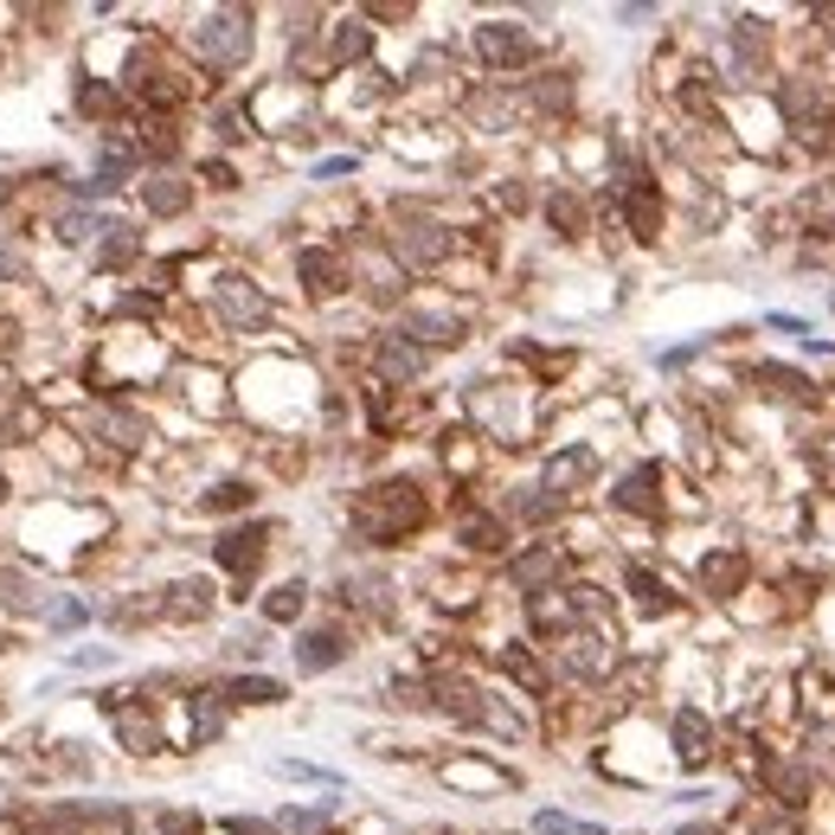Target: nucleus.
Returning a JSON list of instances; mask_svg holds the SVG:
<instances>
[{"label":"nucleus","mask_w":835,"mask_h":835,"mask_svg":"<svg viewBox=\"0 0 835 835\" xmlns=\"http://www.w3.org/2000/svg\"><path fill=\"white\" fill-rule=\"evenodd\" d=\"M463 546H476V553H495V546H501V528H495L489 514H469V521H463Z\"/></svg>","instance_id":"obj_35"},{"label":"nucleus","mask_w":835,"mask_h":835,"mask_svg":"<svg viewBox=\"0 0 835 835\" xmlns=\"http://www.w3.org/2000/svg\"><path fill=\"white\" fill-rule=\"evenodd\" d=\"M771 771V784H778V803L784 810H803V798H810V778H803L798 764H764Z\"/></svg>","instance_id":"obj_22"},{"label":"nucleus","mask_w":835,"mask_h":835,"mask_svg":"<svg viewBox=\"0 0 835 835\" xmlns=\"http://www.w3.org/2000/svg\"><path fill=\"white\" fill-rule=\"evenodd\" d=\"M77 104H84L90 116H104V110H116V90H110V84H84V90H77Z\"/></svg>","instance_id":"obj_37"},{"label":"nucleus","mask_w":835,"mask_h":835,"mask_svg":"<svg viewBox=\"0 0 835 835\" xmlns=\"http://www.w3.org/2000/svg\"><path fill=\"white\" fill-rule=\"evenodd\" d=\"M264 540H270V528H264V521H251V528H231L213 553H219V566H226V572L251 578V572L264 566Z\"/></svg>","instance_id":"obj_7"},{"label":"nucleus","mask_w":835,"mask_h":835,"mask_svg":"<svg viewBox=\"0 0 835 835\" xmlns=\"http://www.w3.org/2000/svg\"><path fill=\"white\" fill-rule=\"evenodd\" d=\"M592 476H598V456L585 451V444H572V451L546 456V469H540V489L553 495V501H566V495H578Z\"/></svg>","instance_id":"obj_5"},{"label":"nucleus","mask_w":835,"mask_h":835,"mask_svg":"<svg viewBox=\"0 0 835 835\" xmlns=\"http://www.w3.org/2000/svg\"><path fill=\"white\" fill-rule=\"evenodd\" d=\"M213 308H219V322L238 328V335H251V328H264V322H270V303H264V290H258L251 276H219Z\"/></svg>","instance_id":"obj_3"},{"label":"nucleus","mask_w":835,"mask_h":835,"mask_svg":"<svg viewBox=\"0 0 835 835\" xmlns=\"http://www.w3.org/2000/svg\"><path fill=\"white\" fill-rule=\"evenodd\" d=\"M392 245H399V258L412 270H431L451 258V231L431 226V219H399V231H392Z\"/></svg>","instance_id":"obj_4"},{"label":"nucleus","mask_w":835,"mask_h":835,"mask_svg":"<svg viewBox=\"0 0 835 835\" xmlns=\"http://www.w3.org/2000/svg\"><path fill=\"white\" fill-rule=\"evenodd\" d=\"M373 367H380V380L405 386V380H418V373H424V347H412L405 335H386L380 354H373Z\"/></svg>","instance_id":"obj_10"},{"label":"nucleus","mask_w":835,"mask_h":835,"mask_svg":"<svg viewBox=\"0 0 835 835\" xmlns=\"http://www.w3.org/2000/svg\"><path fill=\"white\" fill-rule=\"evenodd\" d=\"M270 835H335V823H328V810H303V803H290V810L270 823Z\"/></svg>","instance_id":"obj_20"},{"label":"nucleus","mask_w":835,"mask_h":835,"mask_svg":"<svg viewBox=\"0 0 835 835\" xmlns=\"http://www.w3.org/2000/svg\"><path fill=\"white\" fill-rule=\"evenodd\" d=\"M508 578L540 598V592H553V578H560V553H553V546H533V553H521V560L508 566Z\"/></svg>","instance_id":"obj_13"},{"label":"nucleus","mask_w":835,"mask_h":835,"mask_svg":"<svg viewBox=\"0 0 835 835\" xmlns=\"http://www.w3.org/2000/svg\"><path fill=\"white\" fill-rule=\"evenodd\" d=\"M367 45H373V33H367L360 20H347L341 33H335V65H354V58H367Z\"/></svg>","instance_id":"obj_29"},{"label":"nucleus","mask_w":835,"mask_h":835,"mask_svg":"<svg viewBox=\"0 0 835 835\" xmlns=\"http://www.w3.org/2000/svg\"><path fill=\"white\" fill-rule=\"evenodd\" d=\"M315 174H322V181H335V174H354V154H341V161H322Z\"/></svg>","instance_id":"obj_41"},{"label":"nucleus","mask_w":835,"mask_h":835,"mask_svg":"<svg viewBox=\"0 0 835 835\" xmlns=\"http://www.w3.org/2000/svg\"><path fill=\"white\" fill-rule=\"evenodd\" d=\"M226 701H258V707H270V701H283V687L270 682V675H238L226 687Z\"/></svg>","instance_id":"obj_25"},{"label":"nucleus","mask_w":835,"mask_h":835,"mask_svg":"<svg viewBox=\"0 0 835 835\" xmlns=\"http://www.w3.org/2000/svg\"><path fill=\"white\" fill-rule=\"evenodd\" d=\"M226 829H231V835H270V823H251V816H231Z\"/></svg>","instance_id":"obj_40"},{"label":"nucleus","mask_w":835,"mask_h":835,"mask_svg":"<svg viewBox=\"0 0 835 835\" xmlns=\"http://www.w3.org/2000/svg\"><path fill=\"white\" fill-rule=\"evenodd\" d=\"M533 829H540V835H605L598 823H578V816H560V810H540V816H533Z\"/></svg>","instance_id":"obj_33"},{"label":"nucleus","mask_w":835,"mask_h":835,"mask_svg":"<svg viewBox=\"0 0 835 835\" xmlns=\"http://www.w3.org/2000/svg\"><path fill=\"white\" fill-rule=\"evenodd\" d=\"M399 335H412V341H463V315H451V308H405V322H399Z\"/></svg>","instance_id":"obj_9"},{"label":"nucleus","mask_w":835,"mask_h":835,"mask_svg":"<svg viewBox=\"0 0 835 835\" xmlns=\"http://www.w3.org/2000/svg\"><path fill=\"white\" fill-rule=\"evenodd\" d=\"M560 655H566L572 675H605V669H610V643H605V637H592V630H572Z\"/></svg>","instance_id":"obj_16"},{"label":"nucleus","mask_w":835,"mask_h":835,"mask_svg":"<svg viewBox=\"0 0 835 835\" xmlns=\"http://www.w3.org/2000/svg\"><path fill=\"white\" fill-rule=\"evenodd\" d=\"M0 598H7V605H13V610H39V605H45V598H39V585H33V578H13V572L0 578Z\"/></svg>","instance_id":"obj_36"},{"label":"nucleus","mask_w":835,"mask_h":835,"mask_svg":"<svg viewBox=\"0 0 835 835\" xmlns=\"http://www.w3.org/2000/svg\"><path fill=\"white\" fill-rule=\"evenodd\" d=\"M142 199H149V213H187V199H193V187L181 181V174H149V187H142Z\"/></svg>","instance_id":"obj_18"},{"label":"nucleus","mask_w":835,"mask_h":835,"mask_svg":"<svg viewBox=\"0 0 835 835\" xmlns=\"http://www.w3.org/2000/svg\"><path fill=\"white\" fill-rule=\"evenodd\" d=\"M354 528L367 540H405L412 528H424V495L418 482H380L354 501Z\"/></svg>","instance_id":"obj_1"},{"label":"nucleus","mask_w":835,"mask_h":835,"mask_svg":"<svg viewBox=\"0 0 835 835\" xmlns=\"http://www.w3.org/2000/svg\"><path fill=\"white\" fill-rule=\"evenodd\" d=\"M52 623H58V630H72V623H84V605H77V598H65V605H52Z\"/></svg>","instance_id":"obj_39"},{"label":"nucleus","mask_w":835,"mask_h":835,"mask_svg":"<svg viewBox=\"0 0 835 835\" xmlns=\"http://www.w3.org/2000/svg\"><path fill=\"white\" fill-rule=\"evenodd\" d=\"M617 508H630V514H662V463H637V469L617 482Z\"/></svg>","instance_id":"obj_8"},{"label":"nucleus","mask_w":835,"mask_h":835,"mask_svg":"<svg viewBox=\"0 0 835 835\" xmlns=\"http://www.w3.org/2000/svg\"><path fill=\"white\" fill-rule=\"evenodd\" d=\"M546 213H553V226L566 231V238L585 231V206H578V193H553V199H546Z\"/></svg>","instance_id":"obj_28"},{"label":"nucleus","mask_w":835,"mask_h":835,"mask_svg":"<svg viewBox=\"0 0 835 835\" xmlns=\"http://www.w3.org/2000/svg\"><path fill=\"white\" fill-rule=\"evenodd\" d=\"M303 598H308L303 585H283V592H270L264 598V617L270 623H290V617H303Z\"/></svg>","instance_id":"obj_30"},{"label":"nucleus","mask_w":835,"mask_h":835,"mask_svg":"<svg viewBox=\"0 0 835 835\" xmlns=\"http://www.w3.org/2000/svg\"><path fill=\"white\" fill-rule=\"evenodd\" d=\"M0 495H7V482H0Z\"/></svg>","instance_id":"obj_46"},{"label":"nucleus","mask_w":835,"mask_h":835,"mask_svg":"<svg viewBox=\"0 0 835 835\" xmlns=\"http://www.w3.org/2000/svg\"><path fill=\"white\" fill-rule=\"evenodd\" d=\"M701 585H707L714 598H733V592L746 585V553H733V546L707 553V560H701Z\"/></svg>","instance_id":"obj_14"},{"label":"nucleus","mask_w":835,"mask_h":835,"mask_svg":"<svg viewBox=\"0 0 835 835\" xmlns=\"http://www.w3.org/2000/svg\"><path fill=\"white\" fill-rule=\"evenodd\" d=\"M682 835H720V829H707V823H694V829H682Z\"/></svg>","instance_id":"obj_43"},{"label":"nucleus","mask_w":835,"mask_h":835,"mask_svg":"<svg viewBox=\"0 0 835 835\" xmlns=\"http://www.w3.org/2000/svg\"><path fill=\"white\" fill-rule=\"evenodd\" d=\"M630 231H637V238H662V199H655V187H630Z\"/></svg>","instance_id":"obj_19"},{"label":"nucleus","mask_w":835,"mask_h":835,"mask_svg":"<svg viewBox=\"0 0 835 835\" xmlns=\"http://www.w3.org/2000/svg\"><path fill=\"white\" fill-rule=\"evenodd\" d=\"M206 605H213V598H206V585H199V578L174 585V598H167V610H174V617H206Z\"/></svg>","instance_id":"obj_32"},{"label":"nucleus","mask_w":835,"mask_h":835,"mask_svg":"<svg viewBox=\"0 0 835 835\" xmlns=\"http://www.w3.org/2000/svg\"><path fill=\"white\" fill-rule=\"evenodd\" d=\"M116 733H122V746H135V752H161V726H154L142 707H129V714L116 720Z\"/></svg>","instance_id":"obj_21"},{"label":"nucleus","mask_w":835,"mask_h":835,"mask_svg":"<svg viewBox=\"0 0 835 835\" xmlns=\"http://www.w3.org/2000/svg\"><path fill=\"white\" fill-rule=\"evenodd\" d=\"M341 655H347L341 630H308L303 643H296V669H303V675H322V669H335Z\"/></svg>","instance_id":"obj_15"},{"label":"nucleus","mask_w":835,"mask_h":835,"mask_svg":"<svg viewBox=\"0 0 835 835\" xmlns=\"http://www.w3.org/2000/svg\"><path fill=\"white\" fill-rule=\"evenodd\" d=\"M501 669L528 687V694H540V687H546V675H540V662H533L528 649H501Z\"/></svg>","instance_id":"obj_27"},{"label":"nucleus","mask_w":835,"mask_h":835,"mask_svg":"<svg viewBox=\"0 0 835 835\" xmlns=\"http://www.w3.org/2000/svg\"><path fill=\"white\" fill-rule=\"evenodd\" d=\"M193 739H199V746L219 739V694H199V701H193Z\"/></svg>","instance_id":"obj_34"},{"label":"nucleus","mask_w":835,"mask_h":835,"mask_svg":"<svg viewBox=\"0 0 835 835\" xmlns=\"http://www.w3.org/2000/svg\"><path fill=\"white\" fill-rule=\"evenodd\" d=\"M245 501H251V489H245V482H226V489L206 495V508H245Z\"/></svg>","instance_id":"obj_38"},{"label":"nucleus","mask_w":835,"mask_h":835,"mask_svg":"<svg viewBox=\"0 0 835 835\" xmlns=\"http://www.w3.org/2000/svg\"><path fill=\"white\" fill-rule=\"evenodd\" d=\"M816 746H823V764H829V771H835V726H829V733H823V739H816Z\"/></svg>","instance_id":"obj_42"},{"label":"nucleus","mask_w":835,"mask_h":835,"mask_svg":"<svg viewBox=\"0 0 835 835\" xmlns=\"http://www.w3.org/2000/svg\"><path fill=\"white\" fill-rule=\"evenodd\" d=\"M104 226H110V219H97V213H65V219H58V238H65V245H90Z\"/></svg>","instance_id":"obj_31"},{"label":"nucleus","mask_w":835,"mask_h":835,"mask_svg":"<svg viewBox=\"0 0 835 835\" xmlns=\"http://www.w3.org/2000/svg\"><path fill=\"white\" fill-rule=\"evenodd\" d=\"M675 752H682V764H707L714 759V726H707V714H694V707L675 714Z\"/></svg>","instance_id":"obj_12"},{"label":"nucleus","mask_w":835,"mask_h":835,"mask_svg":"<svg viewBox=\"0 0 835 835\" xmlns=\"http://www.w3.org/2000/svg\"><path fill=\"white\" fill-rule=\"evenodd\" d=\"M630 592H637V605L643 610H669L675 598H669V585L655 578V572H643V566H630Z\"/></svg>","instance_id":"obj_24"},{"label":"nucleus","mask_w":835,"mask_h":835,"mask_svg":"<svg viewBox=\"0 0 835 835\" xmlns=\"http://www.w3.org/2000/svg\"><path fill=\"white\" fill-rule=\"evenodd\" d=\"M193 52L206 65H245L251 58V13H213L193 26Z\"/></svg>","instance_id":"obj_2"},{"label":"nucleus","mask_w":835,"mask_h":835,"mask_svg":"<svg viewBox=\"0 0 835 835\" xmlns=\"http://www.w3.org/2000/svg\"><path fill=\"white\" fill-rule=\"evenodd\" d=\"M431 694H437V707H444V714H456L463 726L489 720V701L476 694V682H463V675H444V682L431 687Z\"/></svg>","instance_id":"obj_11"},{"label":"nucleus","mask_w":835,"mask_h":835,"mask_svg":"<svg viewBox=\"0 0 835 835\" xmlns=\"http://www.w3.org/2000/svg\"><path fill=\"white\" fill-rule=\"evenodd\" d=\"M97 431H110V444H142L149 437V424L129 412H97Z\"/></svg>","instance_id":"obj_26"},{"label":"nucleus","mask_w":835,"mask_h":835,"mask_svg":"<svg viewBox=\"0 0 835 835\" xmlns=\"http://www.w3.org/2000/svg\"><path fill=\"white\" fill-rule=\"evenodd\" d=\"M476 52H482V65L508 72V65H528V58H533V39H528V26L489 20V26H476Z\"/></svg>","instance_id":"obj_6"},{"label":"nucleus","mask_w":835,"mask_h":835,"mask_svg":"<svg viewBox=\"0 0 835 835\" xmlns=\"http://www.w3.org/2000/svg\"><path fill=\"white\" fill-rule=\"evenodd\" d=\"M759 386H771L778 399H803V392H810V380H803L798 367H778V360H764L759 367Z\"/></svg>","instance_id":"obj_23"},{"label":"nucleus","mask_w":835,"mask_h":835,"mask_svg":"<svg viewBox=\"0 0 835 835\" xmlns=\"http://www.w3.org/2000/svg\"><path fill=\"white\" fill-rule=\"evenodd\" d=\"M823 20H829V39H835V7H823Z\"/></svg>","instance_id":"obj_44"},{"label":"nucleus","mask_w":835,"mask_h":835,"mask_svg":"<svg viewBox=\"0 0 835 835\" xmlns=\"http://www.w3.org/2000/svg\"><path fill=\"white\" fill-rule=\"evenodd\" d=\"M7 193H13V187H7V181H0V199H7Z\"/></svg>","instance_id":"obj_45"},{"label":"nucleus","mask_w":835,"mask_h":835,"mask_svg":"<svg viewBox=\"0 0 835 835\" xmlns=\"http://www.w3.org/2000/svg\"><path fill=\"white\" fill-rule=\"evenodd\" d=\"M296 270H303L308 296H335V290H341V258H335V251H303Z\"/></svg>","instance_id":"obj_17"}]
</instances>
